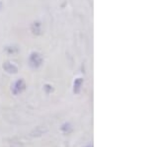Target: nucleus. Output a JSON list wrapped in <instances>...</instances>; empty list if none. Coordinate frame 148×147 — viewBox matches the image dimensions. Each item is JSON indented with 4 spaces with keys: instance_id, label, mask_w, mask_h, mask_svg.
<instances>
[{
    "instance_id": "nucleus-1",
    "label": "nucleus",
    "mask_w": 148,
    "mask_h": 147,
    "mask_svg": "<svg viewBox=\"0 0 148 147\" xmlns=\"http://www.w3.org/2000/svg\"><path fill=\"white\" fill-rule=\"evenodd\" d=\"M28 63L29 66L31 68H33V69H39L40 66L42 65V63H44L42 54L37 51H31L28 57Z\"/></svg>"
},
{
    "instance_id": "nucleus-2",
    "label": "nucleus",
    "mask_w": 148,
    "mask_h": 147,
    "mask_svg": "<svg viewBox=\"0 0 148 147\" xmlns=\"http://www.w3.org/2000/svg\"><path fill=\"white\" fill-rule=\"evenodd\" d=\"M26 88H27V84H26L25 80L23 78H20V79L15 80L11 85V92L14 96H18V95L22 94Z\"/></svg>"
},
{
    "instance_id": "nucleus-3",
    "label": "nucleus",
    "mask_w": 148,
    "mask_h": 147,
    "mask_svg": "<svg viewBox=\"0 0 148 147\" xmlns=\"http://www.w3.org/2000/svg\"><path fill=\"white\" fill-rule=\"evenodd\" d=\"M30 32L33 36L36 37H40L44 34V30H42V23L40 21H33L30 25Z\"/></svg>"
},
{
    "instance_id": "nucleus-4",
    "label": "nucleus",
    "mask_w": 148,
    "mask_h": 147,
    "mask_svg": "<svg viewBox=\"0 0 148 147\" xmlns=\"http://www.w3.org/2000/svg\"><path fill=\"white\" fill-rule=\"evenodd\" d=\"M2 69L5 71L6 73L11 75H15L18 73L19 68L18 66L15 64L14 62H12L10 60H5L3 63H2Z\"/></svg>"
},
{
    "instance_id": "nucleus-5",
    "label": "nucleus",
    "mask_w": 148,
    "mask_h": 147,
    "mask_svg": "<svg viewBox=\"0 0 148 147\" xmlns=\"http://www.w3.org/2000/svg\"><path fill=\"white\" fill-rule=\"evenodd\" d=\"M83 83H84V79H83L82 77H77V78H75V79H74L72 91H73V93L75 95H78L81 92Z\"/></svg>"
},
{
    "instance_id": "nucleus-6",
    "label": "nucleus",
    "mask_w": 148,
    "mask_h": 147,
    "mask_svg": "<svg viewBox=\"0 0 148 147\" xmlns=\"http://www.w3.org/2000/svg\"><path fill=\"white\" fill-rule=\"evenodd\" d=\"M3 51L8 55H15V54H17L20 51V49H19V47L16 44H7V46H4Z\"/></svg>"
},
{
    "instance_id": "nucleus-7",
    "label": "nucleus",
    "mask_w": 148,
    "mask_h": 147,
    "mask_svg": "<svg viewBox=\"0 0 148 147\" xmlns=\"http://www.w3.org/2000/svg\"><path fill=\"white\" fill-rule=\"evenodd\" d=\"M60 129H61V131L64 132V133L68 134L72 131V125L69 124V122H64V124H62V125H61Z\"/></svg>"
},
{
    "instance_id": "nucleus-8",
    "label": "nucleus",
    "mask_w": 148,
    "mask_h": 147,
    "mask_svg": "<svg viewBox=\"0 0 148 147\" xmlns=\"http://www.w3.org/2000/svg\"><path fill=\"white\" fill-rule=\"evenodd\" d=\"M44 91L46 92V94L49 95V94H51L54 91V88L51 84H49V83H46V84L44 85Z\"/></svg>"
},
{
    "instance_id": "nucleus-9",
    "label": "nucleus",
    "mask_w": 148,
    "mask_h": 147,
    "mask_svg": "<svg viewBox=\"0 0 148 147\" xmlns=\"http://www.w3.org/2000/svg\"><path fill=\"white\" fill-rule=\"evenodd\" d=\"M2 8H3V3H2V1H0V11L2 10Z\"/></svg>"
}]
</instances>
